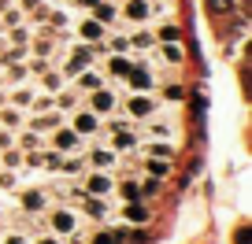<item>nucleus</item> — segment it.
Segmentation results:
<instances>
[{
  "label": "nucleus",
  "instance_id": "obj_2",
  "mask_svg": "<svg viewBox=\"0 0 252 244\" xmlns=\"http://www.w3.org/2000/svg\"><path fill=\"white\" fill-rule=\"evenodd\" d=\"M93 104H96V108H100V111H108V108H111V96H108V93H100V96H96Z\"/></svg>",
  "mask_w": 252,
  "mask_h": 244
},
{
  "label": "nucleus",
  "instance_id": "obj_3",
  "mask_svg": "<svg viewBox=\"0 0 252 244\" xmlns=\"http://www.w3.org/2000/svg\"><path fill=\"white\" fill-rule=\"evenodd\" d=\"M41 244H52V241H41Z\"/></svg>",
  "mask_w": 252,
  "mask_h": 244
},
{
  "label": "nucleus",
  "instance_id": "obj_1",
  "mask_svg": "<svg viewBox=\"0 0 252 244\" xmlns=\"http://www.w3.org/2000/svg\"><path fill=\"white\" fill-rule=\"evenodd\" d=\"M126 15H130V19H145V15H149V8H145L141 0H130V8H126Z\"/></svg>",
  "mask_w": 252,
  "mask_h": 244
}]
</instances>
